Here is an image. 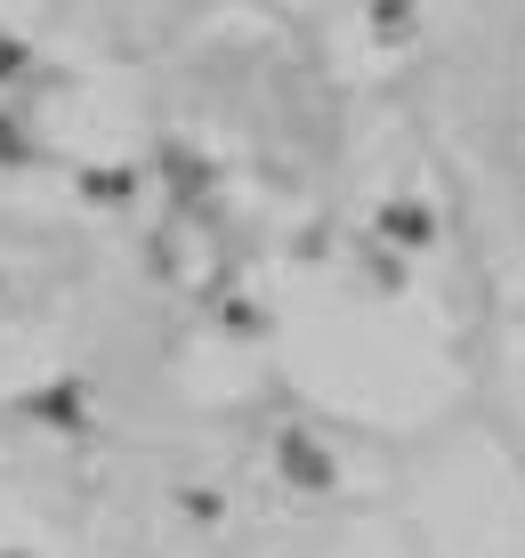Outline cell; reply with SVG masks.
Segmentation results:
<instances>
[{
	"label": "cell",
	"mask_w": 525,
	"mask_h": 558,
	"mask_svg": "<svg viewBox=\"0 0 525 558\" xmlns=\"http://www.w3.org/2000/svg\"><path fill=\"white\" fill-rule=\"evenodd\" d=\"M0 558H16V550H0Z\"/></svg>",
	"instance_id": "6da1fadb"
}]
</instances>
